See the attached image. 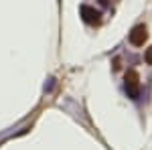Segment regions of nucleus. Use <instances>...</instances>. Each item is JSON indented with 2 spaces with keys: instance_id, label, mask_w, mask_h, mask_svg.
<instances>
[{
  "instance_id": "obj_1",
  "label": "nucleus",
  "mask_w": 152,
  "mask_h": 150,
  "mask_svg": "<svg viewBox=\"0 0 152 150\" xmlns=\"http://www.w3.org/2000/svg\"><path fill=\"white\" fill-rule=\"evenodd\" d=\"M126 91H128V95L132 100H136L140 95V75L134 69H130L126 73Z\"/></svg>"
},
{
  "instance_id": "obj_2",
  "label": "nucleus",
  "mask_w": 152,
  "mask_h": 150,
  "mask_svg": "<svg viewBox=\"0 0 152 150\" xmlns=\"http://www.w3.org/2000/svg\"><path fill=\"white\" fill-rule=\"evenodd\" d=\"M146 39H148V33H146V26H144V24H138V26L132 29V33H130V43H132V45L142 47Z\"/></svg>"
},
{
  "instance_id": "obj_3",
  "label": "nucleus",
  "mask_w": 152,
  "mask_h": 150,
  "mask_svg": "<svg viewBox=\"0 0 152 150\" xmlns=\"http://www.w3.org/2000/svg\"><path fill=\"white\" fill-rule=\"evenodd\" d=\"M81 14H83V18H85L89 24H94V23L99 20V12L94 10L91 6H81Z\"/></svg>"
},
{
  "instance_id": "obj_4",
  "label": "nucleus",
  "mask_w": 152,
  "mask_h": 150,
  "mask_svg": "<svg viewBox=\"0 0 152 150\" xmlns=\"http://www.w3.org/2000/svg\"><path fill=\"white\" fill-rule=\"evenodd\" d=\"M146 63H148V65H152V47L146 51Z\"/></svg>"
},
{
  "instance_id": "obj_5",
  "label": "nucleus",
  "mask_w": 152,
  "mask_h": 150,
  "mask_svg": "<svg viewBox=\"0 0 152 150\" xmlns=\"http://www.w3.org/2000/svg\"><path fill=\"white\" fill-rule=\"evenodd\" d=\"M102 2H104V4H107V2H110V0H102Z\"/></svg>"
}]
</instances>
